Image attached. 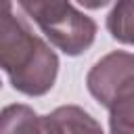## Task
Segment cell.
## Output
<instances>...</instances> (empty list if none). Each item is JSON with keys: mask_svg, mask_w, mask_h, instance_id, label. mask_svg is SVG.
<instances>
[{"mask_svg": "<svg viewBox=\"0 0 134 134\" xmlns=\"http://www.w3.org/2000/svg\"><path fill=\"white\" fill-rule=\"evenodd\" d=\"M0 63L13 88L27 96L46 94L59 73L54 50L13 13L10 0H2Z\"/></svg>", "mask_w": 134, "mask_h": 134, "instance_id": "cell-1", "label": "cell"}, {"mask_svg": "<svg viewBox=\"0 0 134 134\" xmlns=\"http://www.w3.org/2000/svg\"><path fill=\"white\" fill-rule=\"evenodd\" d=\"M105 109L111 132H134V71L115 86Z\"/></svg>", "mask_w": 134, "mask_h": 134, "instance_id": "cell-4", "label": "cell"}, {"mask_svg": "<svg viewBox=\"0 0 134 134\" xmlns=\"http://www.w3.org/2000/svg\"><path fill=\"white\" fill-rule=\"evenodd\" d=\"M109 34L121 42L134 46V0H117L107 15Z\"/></svg>", "mask_w": 134, "mask_h": 134, "instance_id": "cell-6", "label": "cell"}, {"mask_svg": "<svg viewBox=\"0 0 134 134\" xmlns=\"http://www.w3.org/2000/svg\"><path fill=\"white\" fill-rule=\"evenodd\" d=\"M0 132H42V117L36 115L25 105H10L4 107L2 119H0Z\"/></svg>", "mask_w": 134, "mask_h": 134, "instance_id": "cell-7", "label": "cell"}, {"mask_svg": "<svg viewBox=\"0 0 134 134\" xmlns=\"http://www.w3.org/2000/svg\"><path fill=\"white\" fill-rule=\"evenodd\" d=\"M42 132H100V126L84 109L67 105L42 117Z\"/></svg>", "mask_w": 134, "mask_h": 134, "instance_id": "cell-5", "label": "cell"}, {"mask_svg": "<svg viewBox=\"0 0 134 134\" xmlns=\"http://www.w3.org/2000/svg\"><path fill=\"white\" fill-rule=\"evenodd\" d=\"M27 17H31L44 36L69 57L88 50L96 38V23L73 8L69 0H17Z\"/></svg>", "mask_w": 134, "mask_h": 134, "instance_id": "cell-2", "label": "cell"}, {"mask_svg": "<svg viewBox=\"0 0 134 134\" xmlns=\"http://www.w3.org/2000/svg\"><path fill=\"white\" fill-rule=\"evenodd\" d=\"M132 71H134V54L132 52H124V50L109 52L100 61H96L94 67L88 71V75H86L88 92L105 107V103L109 100L115 86L124 77H128Z\"/></svg>", "mask_w": 134, "mask_h": 134, "instance_id": "cell-3", "label": "cell"}, {"mask_svg": "<svg viewBox=\"0 0 134 134\" xmlns=\"http://www.w3.org/2000/svg\"><path fill=\"white\" fill-rule=\"evenodd\" d=\"M80 6H84V8H90V10H96V8H103V6H107L111 0H75Z\"/></svg>", "mask_w": 134, "mask_h": 134, "instance_id": "cell-8", "label": "cell"}]
</instances>
